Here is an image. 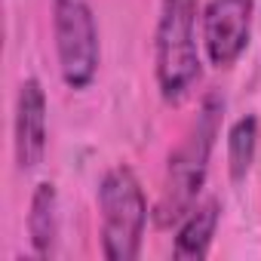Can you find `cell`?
I'll use <instances>...</instances> for the list:
<instances>
[{
  "mask_svg": "<svg viewBox=\"0 0 261 261\" xmlns=\"http://www.w3.org/2000/svg\"><path fill=\"white\" fill-rule=\"evenodd\" d=\"M221 114H224V98L209 92L200 101V111H197L191 129L185 133L181 145L169 154L163 197L157 206V221L163 227L181 221L194 209V203L206 185V175H209V160H212V151H215V142L221 133Z\"/></svg>",
  "mask_w": 261,
  "mask_h": 261,
  "instance_id": "cell-1",
  "label": "cell"
},
{
  "mask_svg": "<svg viewBox=\"0 0 261 261\" xmlns=\"http://www.w3.org/2000/svg\"><path fill=\"white\" fill-rule=\"evenodd\" d=\"M197 0H160L154 31V77L166 105H181L203 74L197 43Z\"/></svg>",
  "mask_w": 261,
  "mask_h": 261,
  "instance_id": "cell-2",
  "label": "cell"
},
{
  "mask_svg": "<svg viewBox=\"0 0 261 261\" xmlns=\"http://www.w3.org/2000/svg\"><path fill=\"white\" fill-rule=\"evenodd\" d=\"M98 237L108 261H136L148 227V197L129 166H114L98 181Z\"/></svg>",
  "mask_w": 261,
  "mask_h": 261,
  "instance_id": "cell-3",
  "label": "cell"
},
{
  "mask_svg": "<svg viewBox=\"0 0 261 261\" xmlns=\"http://www.w3.org/2000/svg\"><path fill=\"white\" fill-rule=\"evenodd\" d=\"M53 37L65 86L68 89L92 86L101 62V43L89 0H53Z\"/></svg>",
  "mask_w": 261,
  "mask_h": 261,
  "instance_id": "cell-4",
  "label": "cell"
},
{
  "mask_svg": "<svg viewBox=\"0 0 261 261\" xmlns=\"http://www.w3.org/2000/svg\"><path fill=\"white\" fill-rule=\"evenodd\" d=\"M252 0H209L200 13V43L215 68H230L252 40Z\"/></svg>",
  "mask_w": 261,
  "mask_h": 261,
  "instance_id": "cell-5",
  "label": "cell"
},
{
  "mask_svg": "<svg viewBox=\"0 0 261 261\" xmlns=\"http://www.w3.org/2000/svg\"><path fill=\"white\" fill-rule=\"evenodd\" d=\"M49 105L46 89L37 77L22 80L16 92V114H13V154L19 172H34L46 157L49 142V123H46Z\"/></svg>",
  "mask_w": 261,
  "mask_h": 261,
  "instance_id": "cell-6",
  "label": "cell"
},
{
  "mask_svg": "<svg viewBox=\"0 0 261 261\" xmlns=\"http://www.w3.org/2000/svg\"><path fill=\"white\" fill-rule=\"evenodd\" d=\"M218 218H221V203L215 197L209 200H197L194 209L178 221L175 230V243H172V258L178 261H200L209 255L215 230H218Z\"/></svg>",
  "mask_w": 261,
  "mask_h": 261,
  "instance_id": "cell-7",
  "label": "cell"
},
{
  "mask_svg": "<svg viewBox=\"0 0 261 261\" xmlns=\"http://www.w3.org/2000/svg\"><path fill=\"white\" fill-rule=\"evenodd\" d=\"M59 191L53 181H40L31 194V206H28V240L37 258H49L56 255L59 246Z\"/></svg>",
  "mask_w": 261,
  "mask_h": 261,
  "instance_id": "cell-8",
  "label": "cell"
},
{
  "mask_svg": "<svg viewBox=\"0 0 261 261\" xmlns=\"http://www.w3.org/2000/svg\"><path fill=\"white\" fill-rule=\"evenodd\" d=\"M255 151H258V117L246 114V117L233 120L227 129V175H230V181L240 185L249 175Z\"/></svg>",
  "mask_w": 261,
  "mask_h": 261,
  "instance_id": "cell-9",
  "label": "cell"
}]
</instances>
